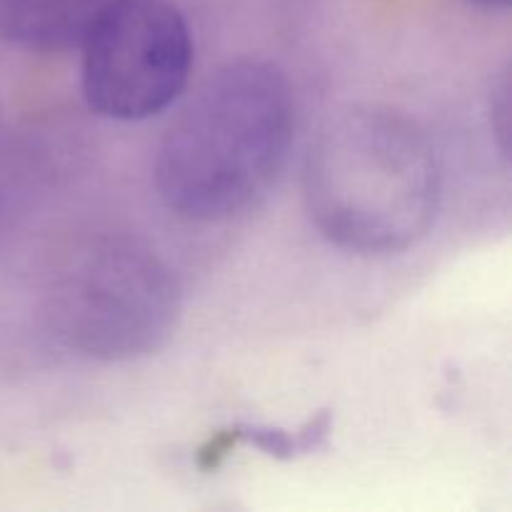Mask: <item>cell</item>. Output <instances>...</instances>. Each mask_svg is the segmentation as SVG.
<instances>
[{
  "instance_id": "obj_6",
  "label": "cell",
  "mask_w": 512,
  "mask_h": 512,
  "mask_svg": "<svg viewBox=\"0 0 512 512\" xmlns=\"http://www.w3.org/2000/svg\"><path fill=\"white\" fill-rule=\"evenodd\" d=\"M333 420H330L328 410L313 415L305 420L298 430H283V428H270V425H235L228 430L233 443L253 445V448L263 450L265 455L278 460H293L298 455H308L313 450L323 448L328 440Z\"/></svg>"
},
{
  "instance_id": "obj_2",
  "label": "cell",
  "mask_w": 512,
  "mask_h": 512,
  "mask_svg": "<svg viewBox=\"0 0 512 512\" xmlns=\"http://www.w3.org/2000/svg\"><path fill=\"white\" fill-rule=\"evenodd\" d=\"M303 198L323 238L358 255L403 253L440 205V165L423 125L380 103L330 115L310 143Z\"/></svg>"
},
{
  "instance_id": "obj_3",
  "label": "cell",
  "mask_w": 512,
  "mask_h": 512,
  "mask_svg": "<svg viewBox=\"0 0 512 512\" xmlns=\"http://www.w3.org/2000/svg\"><path fill=\"white\" fill-rule=\"evenodd\" d=\"M183 295L170 265L128 233H88L53 258L43 315L55 338L83 358L125 363L173 338Z\"/></svg>"
},
{
  "instance_id": "obj_1",
  "label": "cell",
  "mask_w": 512,
  "mask_h": 512,
  "mask_svg": "<svg viewBox=\"0 0 512 512\" xmlns=\"http://www.w3.org/2000/svg\"><path fill=\"white\" fill-rule=\"evenodd\" d=\"M293 90L270 60L235 58L198 85L155 155V188L170 213L220 223L253 208L288 158Z\"/></svg>"
},
{
  "instance_id": "obj_5",
  "label": "cell",
  "mask_w": 512,
  "mask_h": 512,
  "mask_svg": "<svg viewBox=\"0 0 512 512\" xmlns=\"http://www.w3.org/2000/svg\"><path fill=\"white\" fill-rule=\"evenodd\" d=\"M120 0H0V38L30 53L80 48Z\"/></svg>"
},
{
  "instance_id": "obj_7",
  "label": "cell",
  "mask_w": 512,
  "mask_h": 512,
  "mask_svg": "<svg viewBox=\"0 0 512 512\" xmlns=\"http://www.w3.org/2000/svg\"><path fill=\"white\" fill-rule=\"evenodd\" d=\"M468 3L478 5L483 10H508L510 8V0H468Z\"/></svg>"
},
{
  "instance_id": "obj_4",
  "label": "cell",
  "mask_w": 512,
  "mask_h": 512,
  "mask_svg": "<svg viewBox=\"0 0 512 512\" xmlns=\"http://www.w3.org/2000/svg\"><path fill=\"white\" fill-rule=\"evenodd\" d=\"M83 95L98 115L145 120L188 88L195 45L168 0H120L83 40Z\"/></svg>"
}]
</instances>
